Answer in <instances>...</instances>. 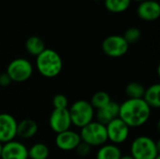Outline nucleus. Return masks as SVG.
<instances>
[{"instance_id":"obj_17","label":"nucleus","mask_w":160,"mask_h":159,"mask_svg":"<svg viewBox=\"0 0 160 159\" xmlns=\"http://www.w3.org/2000/svg\"><path fill=\"white\" fill-rule=\"evenodd\" d=\"M122 156V152L117 145L105 143L97 152L96 159H120Z\"/></svg>"},{"instance_id":"obj_26","label":"nucleus","mask_w":160,"mask_h":159,"mask_svg":"<svg viewBox=\"0 0 160 159\" xmlns=\"http://www.w3.org/2000/svg\"><path fill=\"white\" fill-rule=\"evenodd\" d=\"M11 82H12L11 80L9 79L8 75L6 72L0 74V86H2V87H7V86H8Z\"/></svg>"},{"instance_id":"obj_9","label":"nucleus","mask_w":160,"mask_h":159,"mask_svg":"<svg viewBox=\"0 0 160 159\" xmlns=\"http://www.w3.org/2000/svg\"><path fill=\"white\" fill-rule=\"evenodd\" d=\"M49 125L51 129L56 134L70 129L72 124L68 109H53L50 115Z\"/></svg>"},{"instance_id":"obj_5","label":"nucleus","mask_w":160,"mask_h":159,"mask_svg":"<svg viewBox=\"0 0 160 159\" xmlns=\"http://www.w3.org/2000/svg\"><path fill=\"white\" fill-rule=\"evenodd\" d=\"M71 124L77 127H83L92 121L95 117V110L89 101L80 99L75 101L68 109Z\"/></svg>"},{"instance_id":"obj_2","label":"nucleus","mask_w":160,"mask_h":159,"mask_svg":"<svg viewBox=\"0 0 160 159\" xmlns=\"http://www.w3.org/2000/svg\"><path fill=\"white\" fill-rule=\"evenodd\" d=\"M36 67L40 75L52 79L57 77L63 69V60L60 54L52 49H45L36 58Z\"/></svg>"},{"instance_id":"obj_8","label":"nucleus","mask_w":160,"mask_h":159,"mask_svg":"<svg viewBox=\"0 0 160 159\" xmlns=\"http://www.w3.org/2000/svg\"><path fill=\"white\" fill-rule=\"evenodd\" d=\"M106 130L108 141H110L112 144L117 145L128 140L130 127L118 117L106 125Z\"/></svg>"},{"instance_id":"obj_29","label":"nucleus","mask_w":160,"mask_h":159,"mask_svg":"<svg viewBox=\"0 0 160 159\" xmlns=\"http://www.w3.org/2000/svg\"><path fill=\"white\" fill-rule=\"evenodd\" d=\"M134 1H137V2H140V3H141V2H142V1H145V0H134Z\"/></svg>"},{"instance_id":"obj_23","label":"nucleus","mask_w":160,"mask_h":159,"mask_svg":"<svg viewBox=\"0 0 160 159\" xmlns=\"http://www.w3.org/2000/svg\"><path fill=\"white\" fill-rule=\"evenodd\" d=\"M141 36H142L141 31L138 28L131 27V28H128L126 31L123 37L128 42V44L130 45V44H134V43L138 42L140 40V38H141Z\"/></svg>"},{"instance_id":"obj_11","label":"nucleus","mask_w":160,"mask_h":159,"mask_svg":"<svg viewBox=\"0 0 160 159\" xmlns=\"http://www.w3.org/2000/svg\"><path fill=\"white\" fill-rule=\"evenodd\" d=\"M81 142L80 134L70 129L58 133L55 137V144L62 151L75 150Z\"/></svg>"},{"instance_id":"obj_20","label":"nucleus","mask_w":160,"mask_h":159,"mask_svg":"<svg viewBox=\"0 0 160 159\" xmlns=\"http://www.w3.org/2000/svg\"><path fill=\"white\" fill-rule=\"evenodd\" d=\"M111 101H112V98L107 92L98 91L93 95V97L89 102L92 105V107L94 108V110L95 109L99 110V109L103 108L104 106H106L107 104H109Z\"/></svg>"},{"instance_id":"obj_21","label":"nucleus","mask_w":160,"mask_h":159,"mask_svg":"<svg viewBox=\"0 0 160 159\" xmlns=\"http://www.w3.org/2000/svg\"><path fill=\"white\" fill-rule=\"evenodd\" d=\"M144 92H145L144 86L137 82H129L126 86V94L128 98H133V99L142 98Z\"/></svg>"},{"instance_id":"obj_18","label":"nucleus","mask_w":160,"mask_h":159,"mask_svg":"<svg viewBox=\"0 0 160 159\" xmlns=\"http://www.w3.org/2000/svg\"><path fill=\"white\" fill-rule=\"evenodd\" d=\"M25 49L26 51L34 56H38L39 53H41L46 48L43 40L37 36H32L27 38L25 41Z\"/></svg>"},{"instance_id":"obj_1","label":"nucleus","mask_w":160,"mask_h":159,"mask_svg":"<svg viewBox=\"0 0 160 159\" xmlns=\"http://www.w3.org/2000/svg\"><path fill=\"white\" fill-rule=\"evenodd\" d=\"M151 108L142 98H128L119 106V118L129 127H139L147 123Z\"/></svg>"},{"instance_id":"obj_3","label":"nucleus","mask_w":160,"mask_h":159,"mask_svg":"<svg viewBox=\"0 0 160 159\" xmlns=\"http://www.w3.org/2000/svg\"><path fill=\"white\" fill-rule=\"evenodd\" d=\"M159 151V142L147 136L137 137L130 146V156L133 159H156Z\"/></svg>"},{"instance_id":"obj_30","label":"nucleus","mask_w":160,"mask_h":159,"mask_svg":"<svg viewBox=\"0 0 160 159\" xmlns=\"http://www.w3.org/2000/svg\"><path fill=\"white\" fill-rule=\"evenodd\" d=\"M156 159H160V157H159V156H158V157H157V158H156Z\"/></svg>"},{"instance_id":"obj_4","label":"nucleus","mask_w":160,"mask_h":159,"mask_svg":"<svg viewBox=\"0 0 160 159\" xmlns=\"http://www.w3.org/2000/svg\"><path fill=\"white\" fill-rule=\"evenodd\" d=\"M79 134L82 142L91 147L101 146L108 142L106 126L98 121H92L85 127H82Z\"/></svg>"},{"instance_id":"obj_15","label":"nucleus","mask_w":160,"mask_h":159,"mask_svg":"<svg viewBox=\"0 0 160 159\" xmlns=\"http://www.w3.org/2000/svg\"><path fill=\"white\" fill-rule=\"evenodd\" d=\"M38 127L33 119H23L17 124V136L23 140L33 138L38 132Z\"/></svg>"},{"instance_id":"obj_19","label":"nucleus","mask_w":160,"mask_h":159,"mask_svg":"<svg viewBox=\"0 0 160 159\" xmlns=\"http://www.w3.org/2000/svg\"><path fill=\"white\" fill-rule=\"evenodd\" d=\"M49 156V147L41 142L35 143L28 149V158L30 159H48Z\"/></svg>"},{"instance_id":"obj_22","label":"nucleus","mask_w":160,"mask_h":159,"mask_svg":"<svg viewBox=\"0 0 160 159\" xmlns=\"http://www.w3.org/2000/svg\"><path fill=\"white\" fill-rule=\"evenodd\" d=\"M131 0H105L106 8L113 13L126 11L130 6Z\"/></svg>"},{"instance_id":"obj_14","label":"nucleus","mask_w":160,"mask_h":159,"mask_svg":"<svg viewBox=\"0 0 160 159\" xmlns=\"http://www.w3.org/2000/svg\"><path fill=\"white\" fill-rule=\"evenodd\" d=\"M119 106H120V104L112 100L109 104H107L103 108L97 110V113H96L97 121L98 123L106 126L112 120L118 118Z\"/></svg>"},{"instance_id":"obj_31","label":"nucleus","mask_w":160,"mask_h":159,"mask_svg":"<svg viewBox=\"0 0 160 159\" xmlns=\"http://www.w3.org/2000/svg\"><path fill=\"white\" fill-rule=\"evenodd\" d=\"M96 1H98V0H96Z\"/></svg>"},{"instance_id":"obj_13","label":"nucleus","mask_w":160,"mask_h":159,"mask_svg":"<svg viewBox=\"0 0 160 159\" xmlns=\"http://www.w3.org/2000/svg\"><path fill=\"white\" fill-rule=\"evenodd\" d=\"M137 13L139 17L143 21H156L160 16V5L154 0L142 1L138 7Z\"/></svg>"},{"instance_id":"obj_25","label":"nucleus","mask_w":160,"mask_h":159,"mask_svg":"<svg viewBox=\"0 0 160 159\" xmlns=\"http://www.w3.org/2000/svg\"><path fill=\"white\" fill-rule=\"evenodd\" d=\"M91 146H89L88 144L84 143L83 142H81V143L77 146V148L75 149L76 153L80 156V157H86L89 155L90 150H91Z\"/></svg>"},{"instance_id":"obj_24","label":"nucleus","mask_w":160,"mask_h":159,"mask_svg":"<svg viewBox=\"0 0 160 159\" xmlns=\"http://www.w3.org/2000/svg\"><path fill=\"white\" fill-rule=\"evenodd\" d=\"M52 106L53 109H68V97L63 94L55 95L52 98Z\"/></svg>"},{"instance_id":"obj_6","label":"nucleus","mask_w":160,"mask_h":159,"mask_svg":"<svg viewBox=\"0 0 160 159\" xmlns=\"http://www.w3.org/2000/svg\"><path fill=\"white\" fill-rule=\"evenodd\" d=\"M6 73L12 82H23L31 78L33 66L27 59L16 58L8 64Z\"/></svg>"},{"instance_id":"obj_10","label":"nucleus","mask_w":160,"mask_h":159,"mask_svg":"<svg viewBox=\"0 0 160 159\" xmlns=\"http://www.w3.org/2000/svg\"><path fill=\"white\" fill-rule=\"evenodd\" d=\"M16 119L9 113H0V142L2 144L11 142L17 136Z\"/></svg>"},{"instance_id":"obj_16","label":"nucleus","mask_w":160,"mask_h":159,"mask_svg":"<svg viewBox=\"0 0 160 159\" xmlns=\"http://www.w3.org/2000/svg\"><path fill=\"white\" fill-rule=\"evenodd\" d=\"M160 84L155 83L150 85L145 89L142 99L151 109H159L160 108Z\"/></svg>"},{"instance_id":"obj_12","label":"nucleus","mask_w":160,"mask_h":159,"mask_svg":"<svg viewBox=\"0 0 160 159\" xmlns=\"http://www.w3.org/2000/svg\"><path fill=\"white\" fill-rule=\"evenodd\" d=\"M1 159H28V149L22 142L13 140L3 144Z\"/></svg>"},{"instance_id":"obj_7","label":"nucleus","mask_w":160,"mask_h":159,"mask_svg":"<svg viewBox=\"0 0 160 159\" xmlns=\"http://www.w3.org/2000/svg\"><path fill=\"white\" fill-rule=\"evenodd\" d=\"M129 45L125 40L123 36L112 35L107 37L102 42L103 52L112 58H118L124 56L128 51Z\"/></svg>"},{"instance_id":"obj_28","label":"nucleus","mask_w":160,"mask_h":159,"mask_svg":"<svg viewBox=\"0 0 160 159\" xmlns=\"http://www.w3.org/2000/svg\"><path fill=\"white\" fill-rule=\"evenodd\" d=\"M2 147H3V144L0 142V159H1V154H2Z\"/></svg>"},{"instance_id":"obj_27","label":"nucleus","mask_w":160,"mask_h":159,"mask_svg":"<svg viewBox=\"0 0 160 159\" xmlns=\"http://www.w3.org/2000/svg\"><path fill=\"white\" fill-rule=\"evenodd\" d=\"M120 159H133V157L130 155H126V156H122Z\"/></svg>"}]
</instances>
